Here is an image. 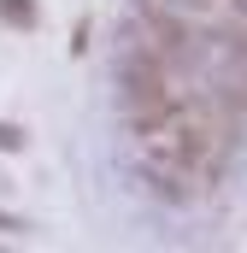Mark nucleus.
Listing matches in <instances>:
<instances>
[{"label": "nucleus", "mask_w": 247, "mask_h": 253, "mask_svg": "<svg viewBox=\"0 0 247 253\" xmlns=\"http://www.w3.org/2000/svg\"><path fill=\"white\" fill-rule=\"evenodd\" d=\"M0 18H12V24H36V12H30V0H0Z\"/></svg>", "instance_id": "obj_1"}]
</instances>
